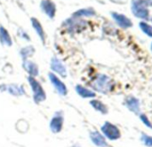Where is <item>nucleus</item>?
<instances>
[{
    "label": "nucleus",
    "mask_w": 152,
    "mask_h": 147,
    "mask_svg": "<svg viewBox=\"0 0 152 147\" xmlns=\"http://www.w3.org/2000/svg\"><path fill=\"white\" fill-rule=\"evenodd\" d=\"M28 81L30 84L32 91H33V98H34L35 103L39 104L40 102L44 101L46 98V95H45V92L43 87L41 86V84L33 76H28Z\"/></svg>",
    "instance_id": "nucleus-2"
},
{
    "label": "nucleus",
    "mask_w": 152,
    "mask_h": 147,
    "mask_svg": "<svg viewBox=\"0 0 152 147\" xmlns=\"http://www.w3.org/2000/svg\"><path fill=\"white\" fill-rule=\"evenodd\" d=\"M51 69L53 72H55V73L59 74L60 75H61L62 77L67 76V70H66L65 66L56 57H53L51 59Z\"/></svg>",
    "instance_id": "nucleus-7"
},
{
    "label": "nucleus",
    "mask_w": 152,
    "mask_h": 147,
    "mask_svg": "<svg viewBox=\"0 0 152 147\" xmlns=\"http://www.w3.org/2000/svg\"><path fill=\"white\" fill-rule=\"evenodd\" d=\"M94 14V12L93 9H83L78 12H77L74 16H92Z\"/></svg>",
    "instance_id": "nucleus-20"
},
{
    "label": "nucleus",
    "mask_w": 152,
    "mask_h": 147,
    "mask_svg": "<svg viewBox=\"0 0 152 147\" xmlns=\"http://www.w3.org/2000/svg\"><path fill=\"white\" fill-rule=\"evenodd\" d=\"M102 131L110 140H117L120 138L119 130L110 122H105V124L102 127Z\"/></svg>",
    "instance_id": "nucleus-4"
},
{
    "label": "nucleus",
    "mask_w": 152,
    "mask_h": 147,
    "mask_svg": "<svg viewBox=\"0 0 152 147\" xmlns=\"http://www.w3.org/2000/svg\"><path fill=\"white\" fill-rule=\"evenodd\" d=\"M141 120L142 121V122H143L146 126H148L149 128L152 129L151 123V122L148 120V118H147V116H146L145 114H142V115H141Z\"/></svg>",
    "instance_id": "nucleus-22"
},
{
    "label": "nucleus",
    "mask_w": 152,
    "mask_h": 147,
    "mask_svg": "<svg viewBox=\"0 0 152 147\" xmlns=\"http://www.w3.org/2000/svg\"><path fill=\"white\" fill-rule=\"evenodd\" d=\"M90 138L91 140L93 141V143L99 147H106L108 146V144L105 140V138L102 137V134H100L98 131H94L91 132L90 134Z\"/></svg>",
    "instance_id": "nucleus-11"
},
{
    "label": "nucleus",
    "mask_w": 152,
    "mask_h": 147,
    "mask_svg": "<svg viewBox=\"0 0 152 147\" xmlns=\"http://www.w3.org/2000/svg\"><path fill=\"white\" fill-rule=\"evenodd\" d=\"M41 9L51 19L55 16L56 13V6L55 4L52 0H42L41 1Z\"/></svg>",
    "instance_id": "nucleus-8"
},
{
    "label": "nucleus",
    "mask_w": 152,
    "mask_h": 147,
    "mask_svg": "<svg viewBox=\"0 0 152 147\" xmlns=\"http://www.w3.org/2000/svg\"><path fill=\"white\" fill-rule=\"evenodd\" d=\"M140 28H142V30L148 35L149 36H152V27L150 26L149 24L145 23V22H141L140 23Z\"/></svg>",
    "instance_id": "nucleus-19"
},
{
    "label": "nucleus",
    "mask_w": 152,
    "mask_h": 147,
    "mask_svg": "<svg viewBox=\"0 0 152 147\" xmlns=\"http://www.w3.org/2000/svg\"><path fill=\"white\" fill-rule=\"evenodd\" d=\"M0 43L6 46H11L12 44V38L8 31L2 26L0 27Z\"/></svg>",
    "instance_id": "nucleus-13"
},
{
    "label": "nucleus",
    "mask_w": 152,
    "mask_h": 147,
    "mask_svg": "<svg viewBox=\"0 0 152 147\" xmlns=\"http://www.w3.org/2000/svg\"><path fill=\"white\" fill-rule=\"evenodd\" d=\"M152 5V0H133L132 1V12L134 16L148 20L149 10L148 6Z\"/></svg>",
    "instance_id": "nucleus-1"
},
{
    "label": "nucleus",
    "mask_w": 152,
    "mask_h": 147,
    "mask_svg": "<svg viewBox=\"0 0 152 147\" xmlns=\"http://www.w3.org/2000/svg\"><path fill=\"white\" fill-rule=\"evenodd\" d=\"M94 88L100 92H108L110 90V79L103 75H101L97 77L95 82L93 84Z\"/></svg>",
    "instance_id": "nucleus-3"
},
{
    "label": "nucleus",
    "mask_w": 152,
    "mask_h": 147,
    "mask_svg": "<svg viewBox=\"0 0 152 147\" xmlns=\"http://www.w3.org/2000/svg\"><path fill=\"white\" fill-rule=\"evenodd\" d=\"M31 23H32V26H33L35 31L37 32V34L38 35V36L42 40V42L45 43V32H44V29H43L42 25L35 18H31Z\"/></svg>",
    "instance_id": "nucleus-12"
},
{
    "label": "nucleus",
    "mask_w": 152,
    "mask_h": 147,
    "mask_svg": "<svg viewBox=\"0 0 152 147\" xmlns=\"http://www.w3.org/2000/svg\"><path fill=\"white\" fill-rule=\"evenodd\" d=\"M6 90H8V91L14 96H21L24 94V91L21 89V87H19L17 85H10L6 87Z\"/></svg>",
    "instance_id": "nucleus-17"
},
{
    "label": "nucleus",
    "mask_w": 152,
    "mask_h": 147,
    "mask_svg": "<svg viewBox=\"0 0 152 147\" xmlns=\"http://www.w3.org/2000/svg\"><path fill=\"white\" fill-rule=\"evenodd\" d=\"M112 17L114 18V20H116V22L121 27V28H130L133 26L132 21L125 15L120 14V13H117V12H113L112 13Z\"/></svg>",
    "instance_id": "nucleus-9"
},
{
    "label": "nucleus",
    "mask_w": 152,
    "mask_h": 147,
    "mask_svg": "<svg viewBox=\"0 0 152 147\" xmlns=\"http://www.w3.org/2000/svg\"><path fill=\"white\" fill-rule=\"evenodd\" d=\"M90 104L92 105V106H93L96 111H99V112H101L102 114H107V113H108V108H107V106H106L103 103H102L101 101L94 99V100H92V101L90 102Z\"/></svg>",
    "instance_id": "nucleus-16"
},
{
    "label": "nucleus",
    "mask_w": 152,
    "mask_h": 147,
    "mask_svg": "<svg viewBox=\"0 0 152 147\" xmlns=\"http://www.w3.org/2000/svg\"><path fill=\"white\" fill-rule=\"evenodd\" d=\"M22 67L25 69V71L29 74V76L36 77L38 75V67L36 63H34L32 61H29L27 59L23 60Z\"/></svg>",
    "instance_id": "nucleus-10"
},
{
    "label": "nucleus",
    "mask_w": 152,
    "mask_h": 147,
    "mask_svg": "<svg viewBox=\"0 0 152 147\" xmlns=\"http://www.w3.org/2000/svg\"><path fill=\"white\" fill-rule=\"evenodd\" d=\"M34 52H35V51H34L33 47L28 46V47L23 48V49L20 51V55H21L23 60H25V59H27L28 57H30Z\"/></svg>",
    "instance_id": "nucleus-18"
},
{
    "label": "nucleus",
    "mask_w": 152,
    "mask_h": 147,
    "mask_svg": "<svg viewBox=\"0 0 152 147\" xmlns=\"http://www.w3.org/2000/svg\"><path fill=\"white\" fill-rule=\"evenodd\" d=\"M151 50H152V44H151Z\"/></svg>",
    "instance_id": "nucleus-23"
},
{
    "label": "nucleus",
    "mask_w": 152,
    "mask_h": 147,
    "mask_svg": "<svg viewBox=\"0 0 152 147\" xmlns=\"http://www.w3.org/2000/svg\"><path fill=\"white\" fill-rule=\"evenodd\" d=\"M63 127V117L61 114H56L50 122V129L53 133H59Z\"/></svg>",
    "instance_id": "nucleus-6"
},
{
    "label": "nucleus",
    "mask_w": 152,
    "mask_h": 147,
    "mask_svg": "<svg viewBox=\"0 0 152 147\" xmlns=\"http://www.w3.org/2000/svg\"><path fill=\"white\" fill-rule=\"evenodd\" d=\"M49 76V80L51 81V83H53V85L54 86V88L56 89L57 92L61 95V96H65L67 93H68V90H67V87L66 85L53 73H49L48 75Z\"/></svg>",
    "instance_id": "nucleus-5"
},
{
    "label": "nucleus",
    "mask_w": 152,
    "mask_h": 147,
    "mask_svg": "<svg viewBox=\"0 0 152 147\" xmlns=\"http://www.w3.org/2000/svg\"><path fill=\"white\" fill-rule=\"evenodd\" d=\"M126 106L127 107L134 113L135 114H139L140 112V103L139 100L134 97L128 98L126 99Z\"/></svg>",
    "instance_id": "nucleus-14"
},
{
    "label": "nucleus",
    "mask_w": 152,
    "mask_h": 147,
    "mask_svg": "<svg viewBox=\"0 0 152 147\" xmlns=\"http://www.w3.org/2000/svg\"><path fill=\"white\" fill-rule=\"evenodd\" d=\"M142 141L143 142V144H144L145 146L152 147V137L146 136V135H142Z\"/></svg>",
    "instance_id": "nucleus-21"
},
{
    "label": "nucleus",
    "mask_w": 152,
    "mask_h": 147,
    "mask_svg": "<svg viewBox=\"0 0 152 147\" xmlns=\"http://www.w3.org/2000/svg\"><path fill=\"white\" fill-rule=\"evenodd\" d=\"M76 91L79 96H81L82 98H85L95 97V93L94 91H90V90H88V89H86L81 85H77L76 87Z\"/></svg>",
    "instance_id": "nucleus-15"
}]
</instances>
